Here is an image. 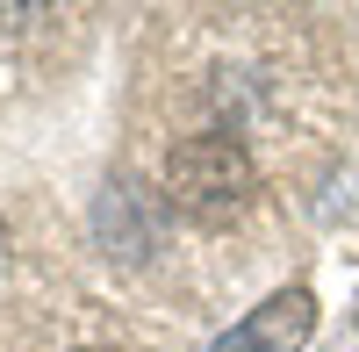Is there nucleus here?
Returning <instances> with one entry per match:
<instances>
[{
    "instance_id": "f257e3e1",
    "label": "nucleus",
    "mask_w": 359,
    "mask_h": 352,
    "mask_svg": "<svg viewBox=\"0 0 359 352\" xmlns=\"http://www.w3.org/2000/svg\"><path fill=\"white\" fill-rule=\"evenodd\" d=\"M165 187H172L180 209H194V216H230L237 201L252 194V158H245V144L223 137V130L180 137L165 151Z\"/></svg>"
},
{
    "instance_id": "f03ea898",
    "label": "nucleus",
    "mask_w": 359,
    "mask_h": 352,
    "mask_svg": "<svg viewBox=\"0 0 359 352\" xmlns=\"http://www.w3.org/2000/svg\"><path fill=\"white\" fill-rule=\"evenodd\" d=\"M316 331V295L309 287H280V295H266L245 324H230L208 352H302Z\"/></svg>"
}]
</instances>
